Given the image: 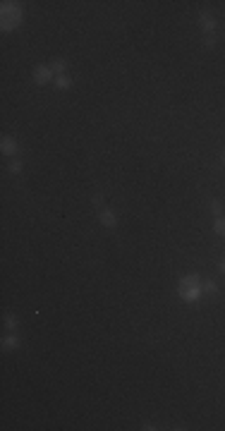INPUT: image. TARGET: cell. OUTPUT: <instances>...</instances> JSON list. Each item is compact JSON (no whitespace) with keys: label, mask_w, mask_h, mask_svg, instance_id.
Listing matches in <instances>:
<instances>
[{"label":"cell","mask_w":225,"mask_h":431,"mask_svg":"<svg viewBox=\"0 0 225 431\" xmlns=\"http://www.w3.org/2000/svg\"><path fill=\"white\" fill-rule=\"evenodd\" d=\"M177 297L182 302H199L204 297V290H201V278L197 273H189L182 276L180 283H177Z\"/></svg>","instance_id":"1"},{"label":"cell","mask_w":225,"mask_h":431,"mask_svg":"<svg viewBox=\"0 0 225 431\" xmlns=\"http://www.w3.org/2000/svg\"><path fill=\"white\" fill-rule=\"evenodd\" d=\"M22 19H24V10H22L19 2L5 0L0 5V29L2 31H15L19 24H22Z\"/></svg>","instance_id":"2"},{"label":"cell","mask_w":225,"mask_h":431,"mask_svg":"<svg viewBox=\"0 0 225 431\" xmlns=\"http://www.w3.org/2000/svg\"><path fill=\"white\" fill-rule=\"evenodd\" d=\"M34 82H36L38 87H43V84H51V82H56V72L51 70V65H38V67H34Z\"/></svg>","instance_id":"3"},{"label":"cell","mask_w":225,"mask_h":431,"mask_svg":"<svg viewBox=\"0 0 225 431\" xmlns=\"http://www.w3.org/2000/svg\"><path fill=\"white\" fill-rule=\"evenodd\" d=\"M0 151L5 154V156H10V158H15L19 151V144L15 137H10V134H5L2 139H0Z\"/></svg>","instance_id":"4"},{"label":"cell","mask_w":225,"mask_h":431,"mask_svg":"<svg viewBox=\"0 0 225 431\" xmlns=\"http://www.w3.org/2000/svg\"><path fill=\"white\" fill-rule=\"evenodd\" d=\"M199 27H201V31L206 36L213 34V31H216V19H213V15H211V12H201V15H199Z\"/></svg>","instance_id":"5"},{"label":"cell","mask_w":225,"mask_h":431,"mask_svg":"<svg viewBox=\"0 0 225 431\" xmlns=\"http://www.w3.org/2000/svg\"><path fill=\"white\" fill-rule=\"evenodd\" d=\"M98 220H101L103 228H115V225H117V214H115L112 209H103V211L98 214Z\"/></svg>","instance_id":"6"},{"label":"cell","mask_w":225,"mask_h":431,"mask_svg":"<svg viewBox=\"0 0 225 431\" xmlns=\"http://www.w3.org/2000/svg\"><path fill=\"white\" fill-rule=\"evenodd\" d=\"M72 77L70 74H60V77H56V82H53V87L56 89H60V91H67V89H72Z\"/></svg>","instance_id":"7"},{"label":"cell","mask_w":225,"mask_h":431,"mask_svg":"<svg viewBox=\"0 0 225 431\" xmlns=\"http://www.w3.org/2000/svg\"><path fill=\"white\" fill-rule=\"evenodd\" d=\"M17 347H19L17 333H7V336L2 338V350H17Z\"/></svg>","instance_id":"8"},{"label":"cell","mask_w":225,"mask_h":431,"mask_svg":"<svg viewBox=\"0 0 225 431\" xmlns=\"http://www.w3.org/2000/svg\"><path fill=\"white\" fill-rule=\"evenodd\" d=\"M51 70L56 72V77H60V74H67V60H62V58H56V60L51 62Z\"/></svg>","instance_id":"9"},{"label":"cell","mask_w":225,"mask_h":431,"mask_svg":"<svg viewBox=\"0 0 225 431\" xmlns=\"http://www.w3.org/2000/svg\"><path fill=\"white\" fill-rule=\"evenodd\" d=\"M213 233L218 235V237H225V216H216V220H213Z\"/></svg>","instance_id":"10"},{"label":"cell","mask_w":225,"mask_h":431,"mask_svg":"<svg viewBox=\"0 0 225 431\" xmlns=\"http://www.w3.org/2000/svg\"><path fill=\"white\" fill-rule=\"evenodd\" d=\"M201 290H204V295H216L218 292V285H216V280H201Z\"/></svg>","instance_id":"11"},{"label":"cell","mask_w":225,"mask_h":431,"mask_svg":"<svg viewBox=\"0 0 225 431\" xmlns=\"http://www.w3.org/2000/svg\"><path fill=\"white\" fill-rule=\"evenodd\" d=\"M17 326H19L17 316H12V314H7V316H5V328H7V333H15V331H17Z\"/></svg>","instance_id":"12"},{"label":"cell","mask_w":225,"mask_h":431,"mask_svg":"<svg viewBox=\"0 0 225 431\" xmlns=\"http://www.w3.org/2000/svg\"><path fill=\"white\" fill-rule=\"evenodd\" d=\"M7 168H10V173H12V175H19V173H22V161H19V158H12Z\"/></svg>","instance_id":"13"},{"label":"cell","mask_w":225,"mask_h":431,"mask_svg":"<svg viewBox=\"0 0 225 431\" xmlns=\"http://www.w3.org/2000/svg\"><path fill=\"white\" fill-rule=\"evenodd\" d=\"M211 214H213V216H223V204H221L218 199H213V201H211Z\"/></svg>","instance_id":"14"},{"label":"cell","mask_w":225,"mask_h":431,"mask_svg":"<svg viewBox=\"0 0 225 431\" xmlns=\"http://www.w3.org/2000/svg\"><path fill=\"white\" fill-rule=\"evenodd\" d=\"M204 46H206V48H213V46H216V38H213V34L204 36Z\"/></svg>","instance_id":"15"},{"label":"cell","mask_w":225,"mask_h":431,"mask_svg":"<svg viewBox=\"0 0 225 431\" xmlns=\"http://www.w3.org/2000/svg\"><path fill=\"white\" fill-rule=\"evenodd\" d=\"M91 204H94V206H103V197H101V194H94V197H91Z\"/></svg>","instance_id":"16"},{"label":"cell","mask_w":225,"mask_h":431,"mask_svg":"<svg viewBox=\"0 0 225 431\" xmlns=\"http://www.w3.org/2000/svg\"><path fill=\"white\" fill-rule=\"evenodd\" d=\"M141 429H144V431H156V427H153V424H144Z\"/></svg>","instance_id":"17"},{"label":"cell","mask_w":225,"mask_h":431,"mask_svg":"<svg viewBox=\"0 0 225 431\" xmlns=\"http://www.w3.org/2000/svg\"><path fill=\"white\" fill-rule=\"evenodd\" d=\"M218 269H221V273H225V256H223V261H221V266H218Z\"/></svg>","instance_id":"18"},{"label":"cell","mask_w":225,"mask_h":431,"mask_svg":"<svg viewBox=\"0 0 225 431\" xmlns=\"http://www.w3.org/2000/svg\"><path fill=\"white\" fill-rule=\"evenodd\" d=\"M221 163H223V168H225V151H221Z\"/></svg>","instance_id":"19"}]
</instances>
